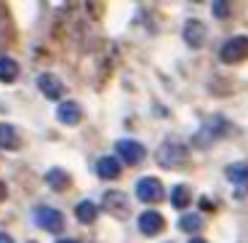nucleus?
<instances>
[{
    "instance_id": "9d476101",
    "label": "nucleus",
    "mask_w": 248,
    "mask_h": 243,
    "mask_svg": "<svg viewBox=\"0 0 248 243\" xmlns=\"http://www.w3.org/2000/svg\"><path fill=\"white\" fill-rule=\"evenodd\" d=\"M104 209H107L109 214L123 219V216L128 214V200H125L123 193H104Z\"/></svg>"
},
{
    "instance_id": "4468645a",
    "label": "nucleus",
    "mask_w": 248,
    "mask_h": 243,
    "mask_svg": "<svg viewBox=\"0 0 248 243\" xmlns=\"http://www.w3.org/2000/svg\"><path fill=\"white\" fill-rule=\"evenodd\" d=\"M0 147H3V150H16L19 147V134H16L14 126L0 123Z\"/></svg>"
},
{
    "instance_id": "20e7f679",
    "label": "nucleus",
    "mask_w": 248,
    "mask_h": 243,
    "mask_svg": "<svg viewBox=\"0 0 248 243\" xmlns=\"http://www.w3.org/2000/svg\"><path fill=\"white\" fill-rule=\"evenodd\" d=\"M163 195H166V190H163V184L157 179L144 177L136 182V198L144 200V203H157V200H163Z\"/></svg>"
},
{
    "instance_id": "6e6552de",
    "label": "nucleus",
    "mask_w": 248,
    "mask_h": 243,
    "mask_svg": "<svg viewBox=\"0 0 248 243\" xmlns=\"http://www.w3.org/2000/svg\"><path fill=\"white\" fill-rule=\"evenodd\" d=\"M163 216L157 214V211H144V214H139V230L144 232V235H157V232L163 230Z\"/></svg>"
},
{
    "instance_id": "6ab92c4d",
    "label": "nucleus",
    "mask_w": 248,
    "mask_h": 243,
    "mask_svg": "<svg viewBox=\"0 0 248 243\" xmlns=\"http://www.w3.org/2000/svg\"><path fill=\"white\" fill-rule=\"evenodd\" d=\"M200 227H203V216L200 214H184L179 219V230L184 232H200Z\"/></svg>"
},
{
    "instance_id": "4be33fe9",
    "label": "nucleus",
    "mask_w": 248,
    "mask_h": 243,
    "mask_svg": "<svg viewBox=\"0 0 248 243\" xmlns=\"http://www.w3.org/2000/svg\"><path fill=\"white\" fill-rule=\"evenodd\" d=\"M3 198H6V184L0 182V200H3Z\"/></svg>"
},
{
    "instance_id": "a211bd4d",
    "label": "nucleus",
    "mask_w": 248,
    "mask_h": 243,
    "mask_svg": "<svg viewBox=\"0 0 248 243\" xmlns=\"http://www.w3.org/2000/svg\"><path fill=\"white\" fill-rule=\"evenodd\" d=\"M46 182H48L54 190H64L67 184H70V174H64L62 168H51V171L46 174Z\"/></svg>"
},
{
    "instance_id": "0eeeda50",
    "label": "nucleus",
    "mask_w": 248,
    "mask_h": 243,
    "mask_svg": "<svg viewBox=\"0 0 248 243\" xmlns=\"http://www.w3.org/2000/svg\"><path fill=\"white\" fill-rule=\"evenodd\" d=\"M184 40H187L189 49H200V46L205 43V24L198 22V19H189L187 24H184Z\"/></svg>"
},
{
    "instance_id": "5701e85b",
    "label": "nucleus",
    "mask_w": 248,
    "mask_h": 243,
    "mask_svg": "<svg viewBox=\"0 0 248 243\" xmlns=\"http://www.w3.org/2000/svg\"><path fill=\"white\" fill-rule=\"evenodd\" d=\"M56 243H78V241H72V238H62V241H56Z\"/></svg>"
},
{
    "instance_id": "f8f14e48",
    "label": "nucleus",
    "mask_w": 248,
    "mask_h": 243,
    "mask_svg": "<svg viewBox=\"0 0 248 243\" xmlns=\"http://www.w3.org/2000/svg\"><path fill=\"white\" fill-rule=\"evenodd\" d=\"M227 179L240 187V195H237V198H243V193H246V187H248V163H232V166L227 168Z\"/></svg>"
},
{
    "instance_id": "f257e3e1",
    "label": "nucleus",
    "mask_w": 248,
    "mask_h": 243,
    "mask_svg": "<svg viewBox=\"0 0 248 243\" xmlns=\"http://www.w3.org/2000/svg\"><path fill=\"white\" fill-rule=\"evenodd\" d=\"M187 161V147L182 145L179 139H168L157 147V163L163 168H176Z\"/></svg>"
},
{
    "instance_id": "393cba45",
    "label": "nucleus",
    "mask_w": 248,
    "mask_h": 243,
    "mask_svg": "<svg viewBox=\"0 0 248 243\" xmlns=\"http://www.w3.org/2000/svg\"><path fill=\"white\" fill-rule=\"evenodd\" d=\"M32 243H35V241H32Z\"/></svg>"
},
{
    "instance_id": "9b49d317",
    "label": "nucleus",
    "mask_w": 248,
    "mask_h": 243,
    "mask_svg": "<svg viewBox=\"0 0 248 243\" xmlns=\"http://www.w3.org/2000/svg\"><path fill=\"white\" fill-rule=\"evenodd\" d=\"M56 118H59L64 126H75V123H80V118H83L80 104H75V102H62V104H59V110H56Z\"/></svg>"
},
{
    "instance_id": "f3484780",
    "label": "nucleus",
    "mask_w": 248,
    "mask_h": 243,
    "mask_svg": "<svg viewBox=\"0 0 248 243\" xmlns=\"http://www.w3.org/2000/svg\"><path fill=\"white\" fill-rule=\"evenodd\" d=\"M171 206L173 209H184V206H189V187L187 184H176V187L171 190Z\"/></svg>"
},
{
    "instance_id": "7ed1b4c3",
    "label": "nucleus",
    "mask_w": 248,
    "mask_h": 243,
    "mask_svg": "<svg viewBox=\"0 0 248 243\" xmlns=\"http://www.w3.org/2000/svg\"><path fill=\"white\" fill-rule=\"evenodd\" d=\"M35 222H38V227H43V230H48V232L64 230V216H62V211L51 209V206H40V209L35 211Z\"/></svg>"
},
{
    "instance_id": "423d86ee",
    "label": "nucleus",
    "mask_w": 248,
    "mask_h": 243,
    "mask_svg": "<svg viewBox=\"0 0 248 243\" xmlns=\"http://www.w3.org/2000/svg\"><path fill=\"white\" fill-rule=\"evenodd\" d=\"M227 131H230V123H227V120H221V118H214V120H208V123L200 129V134L195 136V142H198V145H208V142L224 136Z\"/></svg>"
},
{
    "instance_id": "2eb2a0df",
    "label": "nucleus",
    "mask_w": 248,
    "mask_h": 243,
    "mask_svg": "<svg viewBox=\"0 0 248 243\" xmlns=\"http://www.w3.org/2000/svg\"><path fill=\"white\" fill-rule=\"evenodd\" d=\"M19 75V65L11 59V56H0V81L3 83H11L16 81Z\"/></svg>"
},
{
    "instance_id": "b1692460",
    "label": "nucleus",
    "mask_w": 248,
    "mask_h": 243,
    "mask_svg": "<svg viewBox=\"0 0 248 243\" xmlns=\"http://www.w3.org/2000/svg\"><path fill=\"white\" fill-rule=\"evenodd\" d=\"M189 243H205V241H203V238H192Z\"/></svg>"
},
{
    "instance_id": "f03ea898",
    "label": "nucleus",
    "mask_w": 248,
    "mask_h": 243,
    "mask_svg": "<svg viewBox=\"0 0 248 243\" xmlns=\"http://www.w3.org/2000/svg\"><path fill=\"white\" fill-rule=\"evenodd\" d=\"M221 62L224 65H237V62L248 59V38L246 35H237V38H230L219 51Z\"/></svg>"
},
{
    "instance_id": "39448f33",
    "label": "nucleus",
    "mask_w": 248,
    "mask_h": 243,
    "mask_svg": "<svg viewBox=\"0 0 248 243\" xmlns=\"http://www.w3.org/2000/svg\"><path fill=\"white\" fill-rule=\"evenodd\" d=\"M115 152H118L128 166H136V163L144 161L147 150H144V145H139V142H134V139H120L118 145H115Z\"/></svg>"
},
{
    "instance_id": "ddd939ff",
    "label": "nucleus",
    "mask_w": 248,
    "mask_h": 243,
    "mask_svg": "<svg viewBox=\"0 0 248 243\" xmlns=\"http://www.w3.org/2000/svg\"><path fill=\"white\" fill-rule=\"evenodd\" d=\"M96 171H99V177H102V179H118L120 177V161H118V158H112V155L99 158Z\"/></svg>"
},
{
    "instance_id": "1a4fd4ad",
    "label": "nucleus",
    "mask_w": 248,
    "mask_h": 243,
    "mask_svg": "<svg viewBox=\"0 0 248 243\" xmlns=\"http://www.w3.org/2000/svg\"><path fill=\"white\" fill-rule=\"evenodd\" d=\"M38 86H40V91H43V97H48V99H59L62 91H64L62 81L56 75H51V72H43V75L38 78Z\"/></svg>"
},
{
    "instance_id": "dca6fc26",
    "label": "nucleus",
    "mask_w": 248,
    "mask_h": 243,
    "mask_svg": "<svg viewBox=\"0 0 248 243\" xmlns=\"http://www.w3.org/2000/svg\"><path fill=\"white\" fill-rule=\"evenodd\" d=\"M78 219L83 222V225H91L93 219H96V214H99V209L93 206V200H83V203H78Z\"/></svg>"
},
{
    "instance_id": "412c9836",
    "label": "nucleus",
    "mask_w": 248,
    "mask_h": 243,
    "mask_svg": "<svg viewBox=\"0 0 248 243\" xmlns=\"http://www.w3.org/2000/svg\"><path fill=\"white\" fill-rule=\"evenodd\" d=\"M0 243H14V238L8 232H0Z\"/></svg>"
},
{
    "instance_id": "aec40b11",
    "label": "nucleus",
    "mask_w": 248,
    "mask_h": 243,
    "mask_svg": "<svg viewBox=\"0 0 248 243\" xmlns=\"http://www.w3.org/2000/svg\"><path fill=\"white\" fill-rule=\"evenodd\" d=\"M214 14L216 16H227V14H230V6H227L224 0H219V3H214Z\"/></svg>"
}]
</instances>
